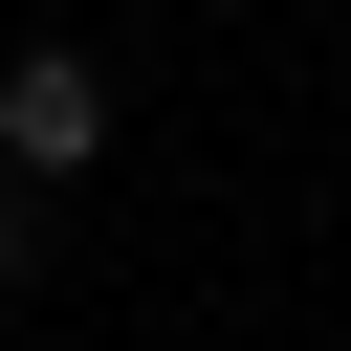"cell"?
Here are the masks:
<instances>
[{
	"label": "cell",
	"mask_w": 351,
	"mask_h": 351,
	"mask_svg": "<svg viewBox=\"0 0 351 351\" xmlns=\"http://www.w3.org/2000/svg\"><path fill=\"white\" fill-rule=\"evenodd\" d=\"M88 154H110V66L88 44H22L0 66V176H88Z\"/></svg>",
	"instance_id": "obj_1"
}]
</instances>
